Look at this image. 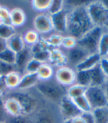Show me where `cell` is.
I'll list each match as a JSON object with an SVG mask.
<instances>
[{"mask_svg": "<svg viewBox=\"0 0 108 123\" xmlns=\"http://www.w3.org/2000/svg\"><path fill=\"white\" fill-rule=\"evenodd\" d=\"M63 38H64V36H62L61 34L55 33L50 35V37L46 38V39L50 46L53 49H54V48H59L60 47H61Z\"/></svg>", "mask_w": 108, "mask_h": 123, "instance_id": "cell-35", "label": "cell"}, {"mask_svg": "<svg viewBox=\"0 0 108 123\" xmlns=\"http://www.w3.org/2000/svg\"><path fill=\"white\" fill-rule=\"evenodd\" d=\"M92 114L94 123H108V107L93 109Z\"/></svg>", "mask_w": 108, "mask_h": 123, "instance_id": "cell-25", "label": "cell"}, {"mask_svg": "<svg viewBox=\"0 0 108 123\" xmlns=\"http://www.w3.org/2000/svg\"><path fill=\"white\" fill-rule=\"evenodd\" d=\"M86 5L76 6L69 9L66 33L76 40L95 27L89 17Z\"/></svg>", "mask_w": 108, "mask_h": 123, "instance_id": "cell-1", "label": "cell"}, {"mask_svg": "<svg viewBox=\"0 0 108 123\" xmlns=\"http://www.w3.org/2000/svg\"><path fill=\"white\" fill-rule=\"evenodd\" d=\"M76 45H77V40L75 38L67 35V36H65L63 38L61 47L67 49V50L74 48L75 46H76Z\"/></svg>", "mask_w": 108, "mask_h": 123, "instance_id": "cell-39", "label": "cell"}, {"mask_svg": "<svg viewBox=\"0 0 108 123\" xmlns=\"http://www.w3.org/2000/svg\"><path fill=\"white\" fill-rule=\"evenodd\" d=\"M7 114L5 108V99L4 97H0V123H4Z\"/></svg>", "mask_w": 108, "mask_h": 123, "instance_id": "cell-40", "label": "cell"}, {"mask_svg": "<svg viewBox=\"0 0 108 123\" xmlns=\"http://www.w3.org/2000/svg\"><path fill=\"white\" fill-rule=\"evenodd\" d=\"M61 123H72V120H63Z\"/></svg>", "mask_w": 108, "mask_h": 123, "instance_id": "cell-47", "label": "cell"}, {"mask_svg": "<svg viewBox=\"0 0 108 123\" xmlns=\"http://www.w3.org/2000/svg\"><path fill=\"white\" fill-rule=\"evenodd\" d=\"M0 60L4 62L14 65L16 61V54L10 49L6 48L5 50L0 53Z\"/></svg>", "mask_w": 108, "mask_h": 123, "instance_id": "cell-33", "label": "cell"}, {"mask_svg": "<svg viewBox=\"0 0 108 123\" xmlns=\"http://www.w3.org/2000/svg\"><path fill=\"white\" fill-rule=\"evenodd\" d=\"M50 3L51 0H33L31 2V5L35 11L42 13H47Z\"/></svg>", "mask_w": 108, "mask_h": 123, "instance_id": "cell-30", "label": "cell"}, {"mask_svg": "<svg viewBox=\"0 0 108 123\" xmlns=\"http://www.w3.org/2000/svg\"><path fill=\"white\" fill-rule=\"evenodd\" d=\"M40 35L35 30H28L24 32L22 35L23 40L27 47H32L35 44H36L40 39Z\"/></svg>", "mask_w": 108, "mask_h": 123, "instance_id": "cell-26", "label": "cell"}, {"mask_svg": "<svg viewBox=\"0 0 108 123\" xmlns=\"http://www.w3.org/2000/svg\"><path fill=\"white\" fill-rule=\"evenodd\" d=\"M68 13L69 9L65 7L60 12L50 16L53 30L59 33H67Z\"/></svg>", "mask_w": 108, "mask_h": 123, "instance_id": "cell-11", "label": "cell"}, {"mask_svg": "<svg viewBox=\"0 0 108 123\" xmlns=\"http://www.w3.org/2000/svg\"><path fill=\"white\" fill-rule=\"evenodd\" d=\"M54 77L59 84L68 87L76 83V71L69 66L58 68Z\"/></svg>", "mask_w": 108, "mask_h": 123, "instance_id": "cell-8", "label": "cell"}, {"mask_svg": "<svg viewBox=\"0 0 108 123\" xmlns=\"http://www.w3.org/2000/svg\"><path fill=\"white\" fill-rule=\"evenodd\" d=\"M106 58H107V59H108V54H107V56H106Z\"/></svg>", "mask_w": 108, "mask_h": 123, "instance_id": "cell-49", "label": "cell"}, {"mask_svg": "<svg viewBox=\"0 0 108 123\" xmlns=\"http://www.w3.org/2000/svg\"><path fill=\"white\" fill-rule=\"evenodd\" d=\"M90 74H91L90 86L103 87L107 80V77L104 74L99 64L90 70Z\"/></svg>", "mask_w": 108, "mask_h": 123, "instance_id": "cell-20", "label": "cell"}, {"mask_svg": "<svg viewBox=\"0 0 108 123\" xmlns=\"http://www.w3.org/2000/svg\"><path fill=\"white\" fill-rule=\"evenodd\" d=\"M104 32V28L94 27L77 40V45L84 49L89 54L98 53V46Z\"/></svg>", "mask_w": 108, "mask_h": 123, "instance_id": "cell-5", "label": "cell"}, {"mask_svg": "<svg viewBox=\"0 0 108 123\" xmlns=\"http://www.w3.org/2000/svg\"><path fill=\"white\" fill-rule=\"evenodd\" d=\"M15 33H16V28L11 25L0 23V38L7 41Z\"/></svg>", "mask_w": 108, "mask_h": 123, "instance_id": "cell-29", "label": "cell"}, {"mask_svg": "<svg viewBox=\"0 0 108 123\" xmlns=\"http://www.w3.org/2000/svg\"><path fill=\"white\" fill-rule=\"evenodd\" d=\"M98 54L102 57H106L108 54V31L104 28L98 42Z\"/></svg>", "mask_w": 108, "mask_h": 123, "instance_id": "cell-27", "label": "cell"}, {"mask_svg": "<svg viewBox=\"0 0 108 123\" xmlns=\"http://www.w3.org/2000/svg\"><path fill=\"white\" fill-rule=\"evenodd\" d=\"M0 23L11 25V16H10V10L5 6L0 7Z\"/></svg>", "mask_w": 108, "mask_h": 123, "instance_id": "cell-36", "label": "cell"}, {"mask_svg": "<svg viewBox=\"0 0 108 123\" xmlns=\"http://www.w3.org/2000/svg\"><path fill=\"white\" fill-rule=\"evenodd\" d=\"M16 71V68L13 65H11L0 60V77L5 76L9 73Z\"/></svg>", "mask_w": 108, "mask_h": 123, "instance_id": "cell-37", "label": "cell"}, {"mask_svg": "<svg viewBox=\"0 0 108 123\" xmlns=\"http://www.w3.org/2000/svg\"><path fill=\"white\" fill-rule=\"evenodd\" d=\"M85 96L90 104L92 110L108 107V99L103 87H88L85 93Z\"/></svg>", "mask_w": 108, "mask_h": 123, "instance_id": "cell-6", "label": "cell"}, {"mask_svg": "<svg viewBox=\"0 0 108 123\" xmlns=\"http://www.w3.org/2000/svg\"><path fill=\"white\" fill-rule=\"evenodd\" d=\"M0 7H1V5H0Z\"/></svg>", "mask_w": 108, "mask_h": 123, "instance_id": "cell-50", "label": "cell"}, {"mask_svg": "<svg viewBox=\"0 0 108 123\" xmlns=\"http://www.w3.org/2000/svg\"><path fill=\"white\" fill-rule=\"evenodd\" d=\"M76 105V106L78 108V109L82 111V113H88V112H91L92 108L90 106V104L88 99L85 96V95L80 96L75 99H73Z\"/></svg>", "mask_w": 108, "mask_h": 123, "instance_id": "cell-28", "label": "cell"}, {"mask_svg": "<svg viewBox=\"0 0 108 123\" xmlns=\"http://www.w3.org/2000/svg\"><path fill=\"white\" fill-rule=\"evenodd\" d=\"M59 117L61 121L72 120L82 115V112L76 106L74 101L66 95L58 104Z\"/></svg>", "mask_w": 108, "mask_h": 123, "instance_id": "cell-7", "label": "cell"}, {"mask_svg": "<svg viewBox=\"0 0 108 123\" xmlns=\"http://www.w3.org/2000/svg\"><path fill=\"white\" fill-rule=\"evenodd\" d=\"M32 58V54L30 48L29 47H25L22 50L16 54V61L14 66L16 68V71L20 73L22 75L24 72L25 67Z\"/></svg>", "mask_w": 108, "mask_h": 123, "instance_id": "cell-13", "label": "cell"}, {"mask_svg": "<svg viewBox=\"0 0 108 123\" xmlns=\"http://www.w3.org/2000/svg\"><path fill=\"white\" fill-rule=\"evenodd\" d=\"M39 82V79L37 74L24 73L22 75L19 86H18L16 90L28 91L32 87H34Z\"/></svg>", "mask_w": 108, "mask_h": 123, "instance_id": "cell-15", "label": "cell"}, {"mask_svg": "<svg viewBox=\"0 0 108 123\" xmlns=\"http://www.w3.org/2000/svg\"><path fill=\"white\" fill-rule=\"evenodd\" d=\"M65 7V1L63 0H51L50 5L48 8L47 13L51 16L56 14L61 11H62Z\"/></svg>", "mask_w": 108, "mask_h": 123, "instance_id": "cell-31", "label": "cell"}, {"mask_svg": "<svg viewBox=\"0 0 108 123\" xmlns=\"http://www.w3.org/2000/svg\"><path fill=\"white\" fill-rule=\"evenodd\" d=\"M91 83L90 70L76 71V83L84 87H90Z\"/></svg>", "mask_w": 108, "mask_h": 123, "instance_id": "cell-24", "label": "cell"}, {"mask_svg": "<svg viewBox=\"0 0 108 123\" xmlns=\"http://www.w3.org/2000/svg\"><path fill=\"white\" fill-rule=\"evenodd\" d=\"M5 108L8 116L16 117L22 113L21 105L15 98L11 96H5Z\"/></svg>", "mask_w": 108, "mask_h": 123, "instance_id": "cell-17", "label": "cell"}, {"mask_svg": "<svg viewBox=\"0 0 108 123\" xmlns=\"http://www.w3.org/2000/svg\"><path fill=\"white\" fill-rule=\"evenodd\" d=\"M4 123H32L31 117L27 116L24 114H21L19 116L7 117Z\"/></svg>", "mask_w": 108, "mask_h": 123, "instance_id": "cell-34", "label": "cell"}, {"mask_svg": "<svg viewBox=\"0 0 108 123\" xmlns=\"http://www.w3.org/2000/svg\"><path fill=\"white\" fill-rule=\"evenodd\" d=\"M35 31L39 34H46L53 30L50 16L48 13H41L33 20Z\"/></svg>", "mask_w": 108, "mask_h": 123, "instance_id": "cell-10", "label": "cell"}, {"mask_svg": "<svg viewBox=\"0 0 108 123\" xmlns=\"http://www.w3.org/2000/svg\"><path fill=\"white\" fill-rule=\"evenodd\" d=\"M87 88V87L78 84H73L67 88V96L72 99H75L78 97H80V96L85 95Z\"/></svg>", "mask_w": 108, "mask_h": 123, "instance_id": "cell-23", "label": "cell"}, {"mask_svg": "<svg viewBox=\"0 0 108 123\" xmlns=\"http://www.w3.org/2000/svg\"><path fill=\"white\" fill-rule=\"evenodd\" d=\"M48 64H50L53 67H57V68L67 66L68 63L67 56L59 48H54L50 50Z\"/></svg>", "mask_w": 108, "mask_h": 123, "instance_id": "cell-14", "label": "cell"}, {"mask_svg": "<svg viewBox=\"0 0 108 123\" xmlns=\"http://www.w3.org/2000/svg\"><path fill=\"white\" fill-rule=\"evenodd\" d=\"M81 116L84 119L86 123H94V119L92 114V111L88 113H82Z\"/></svg>", "mask_w": 108, "mask_h": 123, "instance_id": "cell-43", "label": "cell"}, {"mask_svg": "<svg viewBox=\"0 0 108 123\" xmlns=\"http://www.w3.org/2000/svg\"><path fill=\"white\" fill-rule=\"evenodd\" d=\"M65 54L67 59V65L70 64L74 68L80 62H82L86 57L90 55L84 49H83L82 48H81L77 45L74 48L67 50Z\"/></svg>", "mask_w": 108, "mask_h": 123, "instance_id": "cell-12", "label": "cell"}, {"mask_svg": "<svg viewBox=\"0 0 108 123\" xmlns=\"http://www.w3.org/2000/svg\"><path fill=\"white\" fill-rule=\"evenodd\" d=\"M26 47L23 40L22 35L20 33H15L10 39L7 40V48L10 49L15 54L20 52Z\"/></svg>", "mask_w": 108, "mask_h": 123, "instance_id": "cell-18", "label": "cell"}, {"mask_svg": "<svg viewBox=\"0 0 108 123\" xmlns=\"http://www.w3.org/2000/svg\"><path fill=\"white\" fill-rule=\"evenodd\" d=\"M7 48V41L0 38V53Z\"/></svg>", "mask_w": 108, "mask_h": 123, "instance_id": "cell-44", "label": "cell"}, {"mask_svg": "<svg viewBox=\"0 0 108 123\" xmlns=\"http://www.w3.org/2000/svg\"><path fill=\"white\" fill-rule=\"evenodd\" d=\"M5 96L15 98L21 105L22 113L27 116L31 117L40 108L38 99L28 91H10Z\"/></svg>", "mask_w": 108, "mask_h": 123, "instance_id": "cell-3", "label": "cell"}, {"mask_svg": "<svg viewBox=\"0 0 108 123\" xmlns=\"http://www.w3.org/2000/svg\"><path fill=\"white\" fill-rule=\"evenodd\" d=\"M10 16L11 25L15 28L21 27L26 22V14L20 7H14L10 10Z\"/></svg>", "mask_w": 108, "mask_h": 123, "instance_id": "cell-19", "label": "cell"}, {"mask_svg": "<svg viewBox=\"0 0 108 123\" xmlns=\"http://www.w3.org/2000/svg\"><path fill=\"white\" fill-rule=\"evenodd\" d=\"M99 65L102 70L104 74L108 78V59L106 57H102L100 60Z\"/></svg>", "mask_w": 108, "mask_h": 123, "instance_id": "cell-41", "label": "cell"}, {"mask_svg": "<svg viewBox=\"0 0 108 123\" xmlns=\"http://www.w3.org/2000/svg\"><path fill=\"white\" fill-rule=\"evenodd\" d=\"M102 57L96 53V54H90L87 57H86L82 62H80L78 65H77L74 68L76 71H88L91 70L93 68H95L96 65H98L100 62V60Z\"/></svg>", "mask_w": 108, "mask_h": 123, "instance_id": "cell-16", "label": "cell"}, {"mask_svg": "<svg viewBox=\"0 0 108 123\" xmlns=\"http://www.w3.org/2000/svg\"><path fill=\"white\" fill-rule=\"evenodd\" d=\"M86 9L95 27L104 28L108 22V7L103 1L90 2Z\"/></svg>", "mask_w": 108, "mask_h": 123, "instance_id": "cell-4", "label": "cell"}, {"mask_svg": "<svg viewBox=\"0 0 108 123\" xmlns=\"http://www.w3.org/2000/svg\"><path fill=\"white\" fill-rule=\"evenodd\" d=\"M32 123H61L56 114L48 108H39L31 116Z\"/></svg>", "mask_w": 108, "mask_h": 123, "instance_id": "cell-9", "label": "cell"}, {"mask_svg": "<svg viewBox=\"0 0 108 123\" xmlns=\"http://www.w3.org/2000/svg\"><path fill=\"white\" fill-rule=\"evenodd\" d=\"M103 87H104V92H105V93H106L107 98V99H108V78H107V80H106L105 84L104 85Z\"/></svg>", "mask_w": 108, "mask_h": 123, "instance_id": "cell-46", "label": "cell"}, {"mask_svg": "<svg viewBox=\"0 0 108 123\" xmlns=\"http://www.w3.org/2000/svg\"><path fill=\"white\" fill-rule=\"evenodd\" d=\"M42 64H44V63H42V62L34 58H31L25 67L24 74V73L36 74Z\"/></svg>", "mask_w": 108, "mask_h": 123, "instance_id": "cell-32", "label": "cell"}, {"mask_svg": "<svg viewBox=\"0 0 108 123\" xmlns=\"http://www.w3.org/2000/svg\"><path fill=\"white\" fill-rule=\"evenodd\" d=\"M8 91L4 81V77H0V97H5Z\"/></svg>", "mask_w": 108, "mask_h": 123, "instance_id": "cell-42", "label": "cell"}, {"mask_svg": "<svg viewBox=\"0 0 108 123\" xmlns=\"http://www.w3.org/2000/svg\"><path fill=\"white\" fill-rule=\"evenodd\" d=\"M72 123H86V122L84 120V119L82 117V116H79L72 119Z\"/></svg>", "mask_w": 108, "mask_h": 123, "instance_id": "cell-45", "label": "cell"}, {"mask_svg": "<svg viewBox=\"0 0 108 123\" xmlns=\"http://www.w3.org/2000/svg\"><path fill=\"white\" fill-rule=\"evenodd\" d=\"M36 74L39 79V81H48L53 79L55 71H54L53 67L50 64L44 63L42 65Z\"/></svg>", "mask_w": 108, "mask_h": 123, "instance_id": "cell-22", "label": "cell"}, {"mask_svg": "<svg viewBox=\"0 0 108 123\" xmlns=\"http://www.w3.org/2000/svg\"><path fill=\"white\" fill-rule=\"evenodd\" d=\"M50 50H41L36 54L32 55V58L37 59L42 63H48L50 59Z\"/></svg>", "mask_w": 108, "mask_h": 123, "instance_id": "cell-38", "label": "cell"}, {"mask_svg": "<svg viewBox=\"0 0 108 123\" xmlns=\"http://www.w3.org/2000/svg\"><path fill=\"white\" fill-rule=\"evenodd\" d=\"M104 29H105L106 31H108V22H107V24H106V25H104Z\"/></svg>", "mask_w": 108, "mask_h": 123, "instance_id": "cell-48", "label": "cell"}, {"mask_svg": "<svg viewBox=\"0 0 108 123\" xmlns=\"http://www.w3.org/2000/svg\"><path fill=\"white\" fill-rule=\"evenodd\" d=\"M4 77V81L6 85L8 91H14L16 90L18 86H19L22 74L18 71H15L13 72L9 73Z\"/></svg>", "mask_w": 108, "mask_h": 123, "instance_id": "cell-21", "label": "cell"}, {"mask_svg": "<svg viewBox=\"0 0 108 123\" xmlns=\"http://www.w3.org/2000/svg\"><path fill=\"white\" fill-rule=\"evenodd\" d=\"M34 87L43 98L53 103L59 104L61 99L67 95V87L53 79L48 81H39Z\"/></svg>", "mask_w": 108, "mask_h": 123, "instance_id": "cell-2", "label": "cell"}]
</instances>
